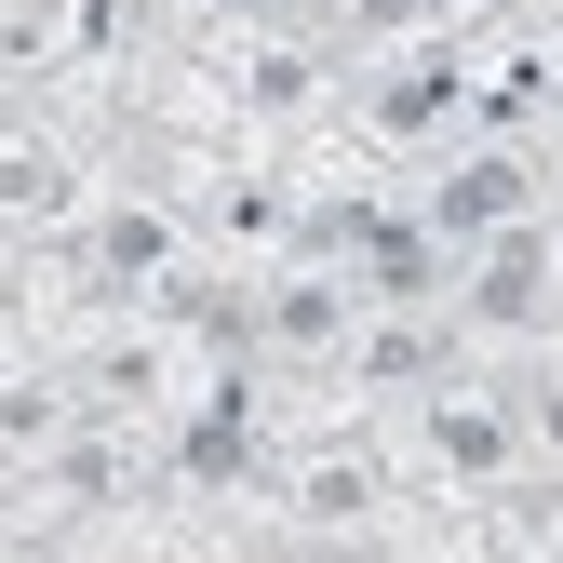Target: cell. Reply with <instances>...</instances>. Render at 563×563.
I'll use <instances>...</instances> for the list:
<instances>
[{"mask_svg": "<svg viewBox=\"0 0 563 563\" xmlns=\"http://www.w3.org/2000/svg\"><path fill=\"white\" fill-rule=\"evenodd\" d=\"M349 27H363V41H402V27H430V0H349Z\"/></svg>", "mask_w": 563, "mask_h": 563, "instance_id": "cell-9", "label": "cell"}, {"mask_svg": "<svg viewBox=\"0 0 563 563\" xmlns=\"http://www.w3.org/2000/svg\"><path fill=\"white\" fill-rule=\"evenodd\" d=\"M81 216V162L54 134H0V229H67Z\"/></svg>", "mask_w": 563, "mask_h": 563, "instance_id": "cell-2", "label": "cell"}, {"mask_svg": "<svg viewBox=\"0 0 563 563\" xmlns=\"http://www.w3.org/2000/svg\"><path fill=\"white\" fill-rule=\"evenodd\" d=\"M162 255H175V216H162V201H121V216L95 229V296H121V282H162Z\"/></svg>", "mask_w": 563, "mask_h": 563, "instance_id": "cell-5", "label": "cell"}, {"mask_svg": "<svg viewBox=\"0 0 563 563\" xmlns=\"http://www.w3.org/2000/svg\"><path fill=\"white\" fill-rule=\"evenodd\" d=\"M523 188H537V175H523L510 148H470V162L443 175V201H430V242H483V229H510Z\"/></svg>", "mask_w": 563, "mask_h": 563, "instance_id": "cell-3", "label": "cell"}, {"mask_svg": "<svg viewBox=\"0 0 563 563\" xmlns=\"http://www.w3.org/2000/svg\"><path fill=\"white\" fill-rule=\"evenodd\" d=\"M550 268H563V242L537 229V216H510V229H483V255H470V322L483 335H537L550 322Z\"/></svg>", "mask_w": 563, "mask_h": 563, "instance_id": "cell-1", "label": "cell"}, {"mask_svg": "<svg viewBox=\"0 0 563 563\" xmlns=\"http://www.w3.org/2000/svg\"><path fill=\"white\" fill-rule=\"evenodd\" d=\"M296 523H309V537H349V523H376V470H349V456H322V470L296 483Z\"/></svg>", "mask_w": 563, "mask_h": 563, "instance_id": "cell-7", "label": "cell"}, {"mask_svg": "<svg viewBox=\"0 0 563 563\" xmlns=\"http://www.w3.org/2000/svg\"><path fill=\"white\" fill-rule=\"evenodd\" d=\"M309 95H322V67H309L296 41H268V54H242V108H255V121H296Z\"/></svg>", "mask_w": 563, "mask_h": 563, "instance_id": "cell-8", "label": "cell"}, {"mask_svg": "<svg viewBox=\"0 0 563 563\" xmlns=\"http://www.w3.org/2000/svg\"><path fill=\"white\" fill-rule=\"evenodd\" d=\"M430 443H443L456 483H497V470H510V416L483 402V389H443V402H430Z\"/></svg>", "mask_w": 563, "mask_h": 563, "instance_id": "cell-4", "label": "cell"}, {"mask_svg": "<svg viewBox=\"0 0 563 563\" xmlns=\"http://www.w3.org/2000/svg\"><path fill=\"white\" fill-rule=\"evenodd\" d=\"M255 335H268V349H335V335H349V282L296 268V282H282V296L255 309Z\"/></svg>", "mask_w": 563, "mask_h": 563, "instance_id": "cell-6", "label": "cell"}]
</instances>
